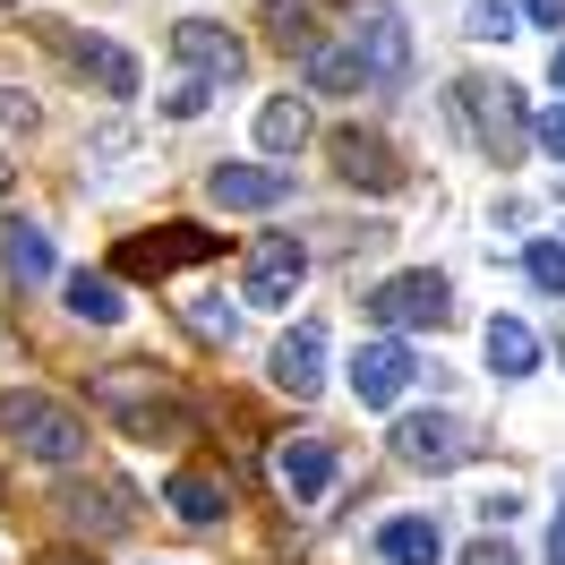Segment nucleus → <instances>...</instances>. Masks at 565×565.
<instances>
[{
	"mask_svg": "<svg viewBox=\"0 0 565 565\" xmlns=\"http://www.w3.org/2000/svg\"><path fill=\"white\" fill-rule=\"evenodd\" d=\"M514 514H523V489H480V523H514Z\"/></svg>",
	"mask_w": 565,
	"mask_h": 565,
	"instance_id": "473e14b6",
	"label": "nucleus"
},
{
	"mask_svg": "<svg viewBox=\"0 0 565 565\" xmlns=\"http://www.w3.org/2000/svg\"><path fill=\"white\" fill-rule=\"evenodd\" d=\"M455 111H462V129H471V146H480L489 163H523V154H531L523 95H514L505 77H462V86H455Z\"/></svg>",
	"mask_w": 565,
	"mask_h": 565,
	"instance_id": "7ed1b4c3",
	"label": "nucleus"
},
{
	"mask_svg": "<svg viewBox=\"0 0 565 565\" xmlns=\"http://www.w3.org/2000/svg\"><path fill=\"white\" fill-rule=\"evenodd\" d=\"M540 565H565V505L548 514V557H540Z\"/></svg>",
	"mask_w": 565,
	"mask_h": 565,
	"instance_id": "72a5a7b5",
	"label": "nucleus"
},
{
	"mask_svg": "<svg viewBox=\"0 0 565 565\" xmlns=\"http://www.w3.org/2000/svg\"><path fill=\"white\" fill-rule=\"evenodd\" d=\"M480 360H489V377L523 386L531 369H540V334H531L523 318H489V326H480Z\"/></svg>",
	"mask_w": 565,
	"mask_h": 565,
	"instance_id": "a211bd4d",
	"label": "nucleus"
},
{
	"mask_svg": "<svg viewBox=\"0 0 565 565\" xmlns=\"http://www.w3.org/2000/svg\"><path fill=\"white\" fill-rule=\"evenodd\" d=\"M471 455H480V428L462 412H446V403H420V412L394 420V462H412V471H455Z\"/></svg>",
	"mask_w": 565,
	"mask_h": 565,
	"instance_id": "39448f33",
	"label": "nucleus"
},
{
	"mask_svg": "<svg viewBox=\"0 0 565 565\" xmlns=\"http://www.w3.org/2000/svg\"><path fill=\"white\" fill-rule=\"evenodd\" d=\"M172 52H180V70L214 77V86H232V77L248 70V43L232 35V26H214V18H180V26H172Z\"/></svg>",
	"mask_w": 565,
	"mask_h": 565,
	"instance_id": "9d476101",
	"label": "nucleus"
},
{
	"mask_svg": "<svg viewBox=\"0 0 565 565\" xmlns=\"http://www.w3.org/2000/svg\"><path fill=\"white\" fill-rule=\"evenodd\" d=\"M334 180H352V189H403V154H394V138H377V129H343L334 138Z\"/></svg>",
	"mask_w": 565,
	"mask_h": 565,
	"instance_id": "ddd939ff",
	"label": "nucleus"
},
{
	"mask_svg": "<svg viewBox=\"0 0 565 565\" xmlns=\"http://www.w3.org/2000/svg\"><path fill=\"white\" fill-rule=\"evenodd\" d=\"M300 291H309V248L291 241V232H266V241L248 248L241 300H248V309H291Z\"/></svg>",
	"mask_w": 565,
	"mask_h": 565,
	"instance_id": "423d86ee",
	"label": "nucleus"
},
{
	"mask_svg": "<svg viewBox=\"0 0 565 565\" xmlns=\"http://www.w3.org/2000/svg\"><path fill=\"white\" fill-rule=\"evenodd\" d=\"M300 61H309V86H326V95H360V86H369V70H360L352 43H309Z\"/></svg>",
	"mask_w": 565,
	"mask_h": 565,
	"instance_id": "412c9836",
	"label": "nucleus"
},
{
	"mask_svg": "<svg viewBox=\"0 0 565 565\" xmlns=\"http://www.w3.org/2000/svg\"><path fill=\"white\" fill-rule=\"evenodd\" d=\"M61 514H70L77 531H120L138 514V489H129V480H70V489H61Z\"/></svg>",
	"mask_w": 565,
	"mask_h": 565,
	"instance_id": "dca6fc26",
	"label": "nucleus"
},
{
	"mask_svg": "<svg viewBox=\"0 0 565 565\" xmlns=\"http://www.w3.org/2000/svg\"><path fill=\"white\" fill-rule=\"evenodd\" d=\"M0 129H18V138H26V129H43L35 95H9V86H0Z\"/></svg>",
	"mask_w": 565,
	"mask_h": 565,
	"instance_id": "2f4dec72",
	"label": "nucleus"
},
{
	"mask_svg": "<svg viewBox=\"0 0 565 565\" xmlns=\"http://www.w3.org/2000/svg\"><path fill=\"white\" fill-rule=\"evenodd\" d=\"M352 52H360V70H369V86H403L412 77V26H403V9L369 0L360 26H352Z\"/></svg>",
	"mask_w": 565,
	"mask_h": 565,
	"instance_id": "6e6552de",
	"label": "nucleus"
},
{
	"mask_svg": "<svg viewBox=\"0 0 565 565\" xmlns=\"http://www.w3.org/2000/svg\"><path fill=\"white\" fill-rule=\"evenodd\" d=\"M412 377H420V352H412L403 334H377V343L352 352V394L369 403V412H394V403L412 394Z\"/></svg>",
	"mask_w": 565,
	"mask_h": 565,
	"instance_id": "0eeeda50",
	"label": "nucleus"
},
{
	"mask_svg": "<svg viewBox=\"0 0 565 565\" xmlns=\"http://www.w3.org/2000/svg\"><path fill=\"white\" fill-rule=\"evenodd\" d=\"M471 43H514V9H505V0H480V9H471Z\"/></svg>",
	"mask_w": 565,
	"mask_h": 565,
	"instance_id": "bb28decb",
	"label": "nucleus"
},
{
	"mask_svg": "<svg viewBox=\"0 0 565 565\" xmlns=\"http://www.w3.org/2000/svg\"><path fill=\"white\" fill-rule=\"evenodd\" d=\"M369 326H394V334H437V326L455 318V282L420 266V275H394V282H369Z\"/></svg>",
	"mask_w": 565,
	"mask_h": 565,
	"instance_id": "20e7f679",
	"label": "nucleus"
},
{
	"mask_svg": "<svg viewBox=\"0 0 565 565\" xmlns=\"http://www.w3.org/2000/svg\"><path fill=\"white\" fill-rule=\"evenodd\" d=\"M0 565H9V548H0Z\"/></svg>",
	"mask_w": 565,
	"mask_h": 565,
	"instance_id": "4c0bfd02",
	"label": "nucleus"
},
{
	"mask_svg": "<svg viewBox=\"0 0 565 565\" xmlns=\"http://www.w3.org/2000/svg\"><path fill=\"white\" fill-rule=\"evenodd\" d=\"M548 77H557V95H565V43H557V61H548Z\"/></svg>",
	"mask_w": 565,
	"mask_h": 565,
	"instance_id": "f704fd0d",
	"label": "nucleus"
},
{
	"mask_svg": "<svg viewBox=\"0 0 565 565\" xmlns=\"http://www.w3.org/2000/svg\"><path fill=\"white\" fill-rule=\"evenodd\" d=\"M214 95H223V86H214V77H198V70H189V77H180V86H172V95H163V111H172V120H198V111H206Z\"/></svg>",
	"mask_w": 565,
	"mask_h": 565,
	"instance_id": "a878e982",
	"label": "nucleus"
},
{
	"mask_svg": "<svg viewBox=\"0 0 565 565\" xmlns=\"http://www.w3.org/2000/svg\"><path fill=\"white\" fill-rule=\"evenodd\" d=\"M266 377H275L291 403H309V394H326V326H291L275 352H266Z\"/></svg>",
	"mask_w": 565,
	"mask_h": 565,
	"instance_id": "f8f14e48",
	"label": "nucleus"
},
{
	"mask_svg": "<svg viewBox=\"0 0 565 565\" xmlns=\"http://www.w3.org/2000/svg\"><path fill=\"white\" fill-rule=\"evenodd\" d=\"M0 437H9L26 462H43V471H70V462L86 455V420H77L61 394H43V386H9L0 394Z\"/></svg>",
	"mask_w": 565,
	"mask_h": 565,
	"instance_id": "f03ea898",
	"label": "nucleus"
},
{
	"mask_svg": "<svg viewBox=\"0 0 565 565\" xmlns=\"http://www.w3.org/2000/svg\"><path fill=\"white\" fill-rule=\"evenodd\" d=\"M180 318H189V334H206V343H232L241 309H232V300H206V291H189V300H180Z\"/></svg>",
	"mask_w": 565,
	"mask_h": 565,
	"instance_id": "5701e85b",
	"label": "nucleus"
},
{
	"mask_svg": "<svg viewBox=\"0 0 565 565\" xmlns=\"http://www.w3.org/2000/svg\"><path fill=\"white\" fill-rule=\"evenodd\" d=\"M172 514L180 523H223V514H232V489H223L214 471H180L172 480Z\"/></svg>",
	"mask_w": 565,
	"mask_h": 565,
	"instance_id": "4be33fe9",
	"label": "nucleus"
},
{
	"mask_svg": "<svg viewBox=\"0 0 565 565\" xmlns=\"http://www.w3.org/2000/svg\"><path fill=\"white\" fill-rule=\"evenodd\" d=\"M557 360H565V334H557Z\"/></svg>",
	"mask_w": 565,
	"mask_h": 565,
	"instance_id": "e433bc0d",
	"label": "nucleus"
},
{
	"mask_svg": "<svg viewBox=\"0 0 565 565\" xmlns=\"http://www.w3.org/2000/svg\"><path fill=\"white\" fill-rule=\"evenodd\" d=\"M0 198H9V146H0Z\"/></svg>",
	"mask_w": 565,
	"mask_h": 565,
	"instance_id": "c9c22d12",
	"label": "nucleus"
},
{
	"mask_svg": "<svg viewBox=\"0 0 565 565\" xmlns=\"http://www.w3.org/2000/svg\"><path fill=\"white\" fill-rule=\"evenodd\" d=\"M369 557L377 565H446V531H437V514H386L369 531Z\"/></svg>",
	"mask_w": 565,
	"mask_h": 565,
	"instance_id": "4468645a",
	"label": "nucleus"
},
{
	"mask_svg": "<svg viewBox=\"0 0 565 565\" xmlns=\"http://www.w3.org/2000/svg\"><path fill=\"white\" fill-rule=\"evenodd\" d=\"M309 129H318V120H309V104H300V95H266V104H257V120H248V138L266 146V154H291V146H309Z\"/></svg>",
	"mask_w": 565,
	"mask_h": 565,
	"instance_id": "6ab92c4d",
	"label": "nucleus"
},
{
	"mask_svg": "<svg viewBox=\"0 0 565 565\" xmlns=\"http://www.w3.org/2000/svg\"><path fill=\"white\" fill-rule=\"evenodd\" d=\"M257 9H266V26H275V43H291V52H309V0H257Z\"/></svg>",
	"mask_w": 565,
	"mask_h": 565,
	"instance_id": "393cba45",
	"label": "nucleus"
},
{
	"mask_svg": "<svg viewBox=\"0 0 565 565\" xmlns=\"http://www.w3.org/2000/svg\"><path fill=\"white\" fill-rule=\"evenodd\" d=\"M531 146H540L548 163H565V104H557V111H540V120H531Z\"/></svg>",
	"mask_w": 565,
	"mask_h": 565,
	"instance_id": "7c9ffc66",
	"label": "nucleus"
},
{
	"mask_svg": "<svg viewBox=\"0 0 565 565\" xmlns=\"http://www.w3.org/2000/svg\"><path fill=\"white\" fill-rule=\"evenodd\" d=\"M61 300H70L77 326H104V334H111V326H129V291H120L111 275H70V282H61Z\"/></svg>",
	"mask_w": 565,
	"mask_h": 565,
	"instance_id": "aec40b11",
	"label": "nucleus"
},
{
	"mask_svg": "<svg viewBox=\"0 0 565 565\" xmlns=\"http://www.w3.org/2000/svg\"><path fill=\"white\" fill-rule=\"evenodd\" d=\"M462 565H523V557H514V540H505V531H480V540L462 548Z\"/></svg>",
	"mask_w": 565,
	"mask_h": 565,
	"instance_id": "c756f323",
	"label": "nucleus"
},
{
	"mask_svg": "<svg viewBox=\"0 0 565 565\" xmlns=\"http://www.w3.org/2000/svg\"><path fill=\"white\" fill-rule=\"evenodd\" d=\"M206 198H214L223 214H266V206H282V198H291V172H282V163H214Z\"/></svg>",
	"mask_w": 565,
	"mask_h": 565,
	"instance_id": "9b49d317",
	"label": "nucleus"
},
{
	"mask_svg": "<svg viewBox=\"0 0 565 565\" xmlns=\"http://www.w3.org/2000/svg\"><path fill=\"white\" fill-rule=\"evenodd\" d=\"M86 394H95L138 446H180V428H189V394H180L163 369H104Z\"/></svg>",
	"mask_w": 565,
	"mask_h": 565,
	"instance_id": "f257e3e1",
	"label": "nucleus"
},
{
	"mask_svg": "<svg viewBox=\"0 0 565 565\" xmlns=\"http://www.w3.org/2000/svg\"><path fill=\"white\" fill-rule=\"evenodd\" d=\"M334 471H343V455H334L326 437H282L275 446V480L300 497V505H318V497L334 489Z\"/></svg>",
	"mask_w": 565,
	"mask_h": 565,
	"instance_id": "2eb2a0df",
	"label": "nucleus"
},
{
	"mask_svg": "<svg viewBox=\"0 0 565 565\" xmlns=\"http://www.w3.org/2000/svg\"><path fill=\"white\" fill-rule=\"evenodd\" d=\"M198 248H206V232H172V241H154V248H129V266H172V257H198Z\"/></svg>",
	"mask_w": 565,
	"mask_h": 565,
	"instance_id": "cd10ccee",
	"label": "nucleus"
},
{
	"mask_svg": "<svg viewBox=\"0 0 565 565\" xmlns=\"http://www.w3.org/2000/svg\"><path fill=\"white\" fill-rule=\"evenodd\" d=\"M61 61H70L86 86H104V95H138L146 86V70H138V52L129 43H111V35H86V26H61Z\"/></svg>",
	"mask_w": 565,
	"mask_h": 565,
	"instance_id": "1a4fd4ad",
	"label": "nucleus"
},
{
	"mask_svg": "<svg viewBox=\"0 0 565 565\" xmlns=\"http://www.w3.org/2000/svg\"><path fill=\"white\" fill-rule=\"evenodd\" d=\"M523 275H531V291L565 300V241H531L523 248Z\"/></svg>",
	"mask_w": 565,
	"mask_h": 565,
	"instance_id": "b1692460",
	"label": "nucleus"
},
{
	"mask_svg": "<svg viewBox=\"0 0 565 565\" xmlns=\"http://www.w3.org/2000/svg\"><path fill=\"white\" fill-rule=\"evenodd\" d=\"M0 266H9V282H61V248H52L43 223L9 214V232H0Z\"/></svg>",
	"mask_w": 565,
	"mask_h": 565,
	"instance_id": "f3484780",
	"label": "nucleus"
},
{
	"mask_svg": "<svg viewBox=\"0 0 565 565\" xmlns=\"http://www.w3.org/2000/svg\"><path fill=\"white\" fill-rule=\"evenodd\" d=\"M505 9H514V26H540V35L565 26V0H505Z\"/></svg>",
	"mask_w": 565,
	"mask_h": 565,
	"instance_id": "c85d7f7f",
	"label": "nucleus"
}]
</instances>
